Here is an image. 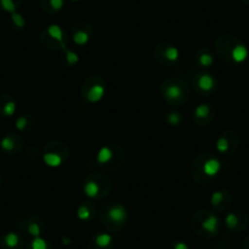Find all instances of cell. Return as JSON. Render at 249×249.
<instances>
[{
	"mask_svg": "<svg viewBox=\"0 0 249 249\" xmlns=\"http://www.w3.org/2000/svg\"><path fill=\"white\" fill-rule=\"evenodd\" d=\"M70 1H72V3H80L82 0H70Z\"/></svg>",
	"mask_w": 249,
	"mask_h": 249,
	"instance_id": "36",
	"label": "cell"
},
{
	"mask_svg": "<svg viewBox=\"0 0 249 249\" xmlns=\"http://www.w3.org/2000/svg\"><path fill=\"white\" fill-rule=\"evenodd\" d=\"M80 93L82 99L88 104H97L107 93V81L100 75H89L81 83Z\"/></svg>",
	"mask_w": 249,
	"mask_h": 249,
	"instance_id": "9",
	"label": "cell"
},
{
	"mask_svg": "<svg viewBox=\"0 0 249 249\" xmlns=\"http://www.w3.org/2000/svg\"><path fill=\"white\" fill-rule=\"evenodd\" d=\"M242 1H243V3L246 4V5H249V0H242Z\"/></svg>",
	"mask_w": 249,
	"mask_h": 249,
	"instance_id": "35",
	"label": "cell"
},
{
	"mask_svg": "<svg viewBox=\"0 0 249 249\" xmlns=\"http://www.w3.org/2000/svg\"><path fill=\"white\" fill-rule=\"evenodd\" d=\"M9 26L15 33H22L27 27V20H26L22 14L16 11V13L10 14V16H9Z\"/></svg>",
	"mask_w": 249,
	"mask_h": 249,
	"instance_id": "28",
	"label": "cell"
},
{
	"mask_svg": "<svg viewBox=\"0 0 249 249\" xmlns=\"http://www.w3.org/2000/svg\"><path fill=\"white\" fill-rule=\"evenodd\" d=\"M98 215V208L95 205L94 200L87 199L85 202H81L76 209V216L82 222H90L95 219Z\"/></svg>",
	"mask_w": 249,
	"mask_h": 249,
	"instance_id": "19",
	"label": "cell"
},
{
	"mask_svg": "<svg viewBox=\"0 0 249 249\" xmlns=\"http://www.w3.org/2000/svg\"><path fill=\"white\" fill-rule=\"evenodd\" d=\"M94 35V28L88 21H80L71 28V40L77 47H85L92 39Z\"/></svg>",
	"mask_w": 249,
	"mask_h": 249,
	"instance_id": "15",
	"label": "cell"
},
{
	"mask_svg": "<svg viewBox=\"0 0 249 249\" xmlns=\"http://www.w3.org/2000/svg\"><path fill=\"white\" fill-rule=\"evenodd\" d=\"M224 222L227 229L231 230V231H236V230H239L243 226L246 220H244L243 214H241L239 212H230L225 216Z\"/></svg>",
	"mask_w": 249,
	"mask_h": 249,
	"instance_id": "27",
	"label": "cell"
},
{
	"mask_svg": "<svg viewBox=\"0 0 249 249\" xmlns=\"http://www.w3.org/2000/svg\"><path fill=\"white\" fill-rule=\"evenodd\" d=\"M40 157L47 166L56 169V167L62 166L69 160L70 148H69L68 143H65L64 141H50L43 145L42 150H40Z\"/></svg>",
	"mask_w": 249,
	"mask_h": 249,
	"instance_id": "8",
	"label": "cell"
},
{
	"mask_svg": "<svg viewBox=\"0 0 249 249\" xmlns=\"http://www.w3.org/2000/svg\"><path fill=\"white\" fill-rule=\"evenodd\" d=\"M37 119L33 114H22L15 120V128L18 133L30 132L35 128Z\"/></svg>",
	"mask_w": 249,
	"mask_h": 249,
	"instance_id": "24",
	"label": "cell"
},
{
	"mask_svg": "<svg viewBox=\"0 0 249 249\" xmlns=\"http://www.w3.org/2000/svg\"><path fill=\"white\" fill-rule=\"evenodd\" d=\"M191 226L193 231L203 238H212L220 232L221 219L217 213L208 209H200L191 217Z\"/></svg>",
	"mask_w": 249,
	"mask_h": 249,
	"instance_id": "6",
	"label": "cell"
},
{
	"mask_svg": "<svg viewBox=\"0 0 249 249\" xmlns=\"http://www.w3.org/2000/svg\"><path fill=\"white\" fill-rule=\"evenodd\" d=\"M171 249H190V247L184 241H175L171 244Z\"/></svg>",
	"mask_w": 249,
	"mask_h": 249,
	"instance_id": "32",
	"label": "cell"
},
{
	"mask_svg": "<svg viewBox=\"0 0 249 249\" xmlns=\"http://www.w3.org/2000/svg\"><path fill=\"white\" fill-rule=\"evenodd\" d=\"M114 244V237L107 232H99L89 241V249H110Z\"/></svg>",
	"mask_w": 249,
	"mask_h": 249,
	"instance_id": "22",
	"label": "cell"
},
{
	"mask_svg": "<svg viewBox=\"0 0 249 249\" xmlns=\"http://www.w3.org/2000/svg\"><path fill=\"white\" fill-rule=\"evenodd\" d=\"M164 120L171 127H178L179 124L183 122V115L177 110H170L164 115Z\"/></svg>",
	"mask_w": 249,
	"mask_h": 249,
	"instance_id": "29",
	"label": "cell"
},
{
	"mask_svg": "<svg viewBox=\"0 0 249 249\" xmlns=\"http://www.w3.org/2000/svg\"><path fill=\"white\" fill-rule=\"evenodd\" d=\"M60 62L65 68H73V66H76L80 62L78 53L70 49L69 47L64 48L62 50H60Z\"/></svg>",
	"mask_w": 249,
	"mask_h": 249,
	"instance_id": "26",
	"label": "cell"
},
{
	"mask_svg": "<svg viewBox=\"0 0 249 249\" xmlns=\"http://www.w3.org/2000/svg\"><path fill=\"white\" fill-rule=\"evenodd\" d=\"M18 111V103L9 93H0V116L13 117Z\"/></svg>",
	"mask_w": 249,
	"mask_h": 249,
	"instance_id": "21",
	"label": "cell"
},
{
	"mask_svg": "<svg viewBox=\"0 0 249 249\" xmlns=\"http://www.w3.org/2000/svg\"><path fill=\"white\" fill-rule=\"evenodd\" d=\"M98 216L103 226L109 231H120L127 224L128 212L119 200H107L100 205Z\"/></svg>",
	"mask_w": 249,
	"mask_h": 249,
	"instance_id": "4",
	"label": "cell"
},
{
	"mask_svg": "<svg viewBox=\"0 0 249 249\" xmlns=\"http://www.w3.org/2000/svg\"><path fill=\"white\" fill-rule=\"evenodd\" d=\"M191 88H193L196 94L199 97H210L215 93L217 88V81L207 70L197 71L191 78Z\"/></svg>",
	"mask_w": 249,
	"mask_h": 249,
	"instance_id": "12",
	"label": "cell"
},
{
	"mask_svg": "<svg viewBox=\"0 0 249 249\" xmlns=\"http://www.w3.org/2000/svg\"><path fill=\"white\" fill-rule=\"evenodd\" d=\"M222 171V162L216 154L203 152L193 158L190 174L193 181L199 186H208L219 177Z\"/></svg>",
	"mask_w": 249,
	"mask_h": 249,
	"instance_id": "1",
	"label": "cell"
},
{
	"mask_svg": "<svg viewBox=\"0 0 249 249\" xmlns=\"http://www.w3.org/2000/svg\"><path fill=\"white\" fill-rule=\"evenodd\" d=\"M1 184H3V176L0 174V187H1Z\"/></svg>",
	"mask_w": 249,
	"mask_h": 249,
	"instance_id": "34",
	"label": "cell"
},
{
	"mask_svg": "<svg viewBox=\"0 0 249 249\" xmlns=\"http://www.w3.org/2000/svg\"><path fill=\"white\" fill-rule=\"evenodd\" d=\"M62 243H64V244H70L71 241L69 238H65V237H64V238H62Z\"/></svg>",
	"mask_w": 249,
	"mask_h": 249,
	"instance_id": "33",
	"label": "cell"
},
{
	"mask_svg": "<svg viewBox=\"0 0 249 249\" xmlns=\"http://www.w3.org/2000/svg\"><path fill=\"white\" fill-rule=\"evenodd\" d=\"M126 161V152L119 143H107L98 149L95 164L103 172H115Z\"/></svg>",
	"mask_w": 249,
	"mask_h": 249,
	"instance_id": "5",
	"label": "cell"
},
{
	"mask_svg": "<svg viewBox=\"0 0 249 249\" xmlns=\"http://www.w3.org/2000/svg\"><path fill=\"white\" fill-rule=\"evenodd\" d=\"M232 202L231 192L226 188L216 190L210 197V205L216 213H222L230 207Z\"/></svg>",
	"mask_w": 249,
	"mask_h": 249,
	"instance_id": "18",
	"label": "cell"
},
{
	"mask_svg": "<svg viewBox=\"0 0 249 249\" xmlns=\"http://www.w3.org/2000/svg\"><path fill=\"white\" fill-rule=\"evenodd\" d=\"M25 147V138L18 132H9L0 140V150L8 157H16Z\"/></svg>",
	"mask_w": 249,
	"mask_h": 249,
	"instance_id": "14",
	"label": "cell"
},
{
	"mask_svg": "<svg viewBox=\"0 0 249 249\" xmlns=\"http://www.w3.org/2000/svg\"><path fill=\"white\" fill-rule=\"evenodd\" d=\"M27 249H52L49 242L44 239L43 237H35L28 244Z\"/></svg>",
	"mask_w": 249,
	"mask_h": 249,
	"instance_id": "31",
	"label": "cell"
},
{
	"mask_svg": "<svg viewBox=\"0 0 249 249\" xmlns=\"http://www.w3.org/2000/svg\"><path fill=\"white\" fill-rule=\"evenodd\" d=\"M196 64L199 66L202 70H208L214 65L215 61V54L213 49L208 45H202L196 50L195 54Z\"/></svg>",
	"mask_w": 249,
	"mask_h": 249,
	"instance_id": "20",
	"label": "cell"
},
{
	"mask_svg": "<svg viewBox=\"0 0 249 249\" xmlns=\"http://www.w3.org/2000/svg\"><path fill=\"white\" fill-rule=\"evenodd\" d=\"M153 57L162 68H175L181 60V50L170 42H159L153 48Z\"/></svg>",
	"mask_w": 249,
	"mask_h": 249,
	"instance_id": "11",
	"label": "cell"
},
{
	"mask_svg": "<svg viewBox=\"0 0 249 249\" xmlns=\"http://www.w3.org/2000/svg\"><path fill=\"white\" fill-rule=\"evenodd\" d=\"M21 4H22V0H0V8L9 15L18 11Z\"/></svg>",
	"mask_w": 249,
	"mask_h": 249,
	"instance_id": "30",
	"label": "cell"
},
{
	"mask_svg": "<svg viewBox=\"0 0 249 249\" xmlns=\"http://www.w3.org/2000/svg\"><path fill=\"white\" fill-rule=\"evenodd\" d=\"M114 182L107 172L98 171L88 174L83 181V193L88 199L100 200L110 195Z\"/></svg>",
	"mask_w": 249,
	"mask_h": 249,
	"instance_id": "7",
	"label": "cell"
},
{
	"mask_svg": "<svg viewBox=\"0 0 249 249\" xmlns=\"http://www.w3.org/2000/svg\"><path fill=\"white\" fill-rule=\"evenodd\" d=\"M66 0H40V8L48 15H57L64 10Z\"/></svg>",
	"mask_w": 249,
	"mask_h": 249,
	"instance_id": "25",
	"label": "cell"
},
{
	"mask_svg": "<svg viewBox=\"0 0 249 249\" xmlns=\"http://www.w3.org/2000/svg\"><path fill=\"white\" fill-rule=\"evenodd\" d=\"M23 246L22 237L15 231H9L0 239L1 249H21Z\"/></svg>",
	"mask_w": 249,
	"mask_h": 249,
	"instance_id": "23",
	"label": "cell"
},
{
	"mask_svg": "<svg viewBox=\"0 0 249 249\" xmlns=\"http://www.w3.org/2000/svg\"><path fill=\"white\" fill-rule=\"evenodd\" d=\"M238 136L233 131H224V132L220 133V136L216 140V143H215L216 152L221 155L231 154L236 149L237 145H238Z\"/></svg>",
	"mask_w": 249,
	"mask_h": 249,
	"instance_id": "17",
	"label": "cell"
},
{
	"mask_svg": "<svg viewBox=\"0 0 249 249\" xmlns=\"http://www.w3.org/2000/svg\"><path fill=\"white\" fill-rule=\"evenodd\" d=\"M18 225L23 232L31 236L32 238L35 237H42L44 233L45 224L42 216L37 214H25L18 217Z\"/></svg>",
	"mask_w": 249,
	"mask_h": 249,
	"instance_id": "13",
	"label": "cell"
},
{
	"mask_svg": "<svg viewBox=\"0 0 249 249\" xmlns=\"http://www.w3.org/2000/svg\"><path fill=\"white\" fill-rule=\"evenodd\" d=\"M215 52L227 65H241L249 56L247 45L229 33L217 37L215 42Z\"/></svg>",
	"mask_w": 249,
	"mask_h": 249,
	"instance_id": "2",
	"label": "cell"
},
{
	"mask_svg": "<svg viewBox=\"0 0 249 249\" xmlns=\"http://www.w3.org/2000/svg\"><path fill=\"white\" fill-rule=\"evenodd\" d=\"M160 95L166 104L179 107L187 104L191 98V86L186 80L178 76H169L159 87Z\"/></svg>",
	"mask_w": 249,
	"mask_h": 249,
	"instance_id": "3",
	"label": "cell"
},
{
	"mask_svg": "<svg viewBox=\"0 0 249 249\" xmlns=\"http://www.w3.org/2000/svg\"><path fill=\"white\" fill-rule=\"evenodd\" d=\"M216 110L208 103L198 104L192 111V121L198 127H207L214 121Z\"/></svg>",
	"mask_w": 249,
	"mask_h": 249,
	"instance_id": "16",
	"label": "cell"
},
{
	"mask_svg": "<svg viewBox=\"0 0 249 249\" xmlns=\"http://www.w3.org/2000/svg\"><path fill=\"white\" fill-rule=\"evenodd\" d=\"M39 42L47 50L60 52L68 47V35L61 26L52 23L40 31Z\"/></svg>",
	"mask_w": 249,
	"mask_h": 249,
	"instance_id": "10",
	"label": "cell"
}]
</instances>
